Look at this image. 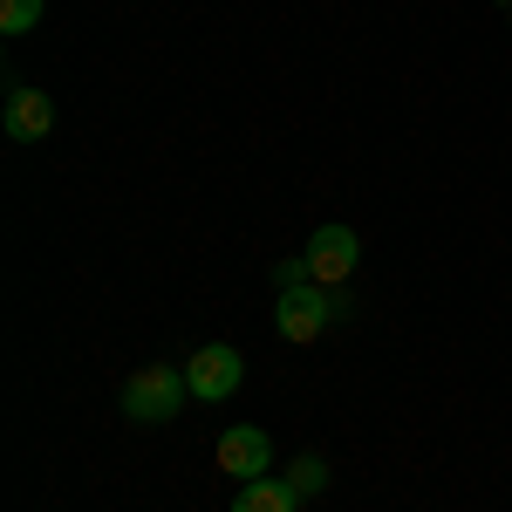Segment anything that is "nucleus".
<instances>
[{"label":"nucleus","mask_w":512,"mask_h":512,"mask_svg":"<svg viewBox=\"0 0 512 512\" xmlns=\"http://www.w3.org/2000/svg\"><path fill=\"white\" fill-rule=\"evenodd\" d=\"M301 280H308V260H280L274 267V294L280 287H301Z\"/></svg>","instance_id":"9d476101"},{"label":"nucleus","mask_w":512,"mask_h":512,"mask_svg":"<svg viewBox=\"0 0 512 512\" xmlns=\"http://www.w3.org/2000/svg\"><path fill=\"white\" fill-rule=\"evenodd\" d=\"M185 383H192L198 403H226V396L246 383V355H239L233 342H205V349L185 362Z\"/></svg>","instance_id":"7ed1b4c3"},{"label":"nucleus","mask_w":512,"mask_h":512,"mask_svg":"<svg viewBox=\"0 0 512 512\" xmlns=\"http://www.w3.org/2000/svg\"><path fill=\"white\" fill-rule=\"evenodd\" d=\"M287 485H294V499H315L321 485H328V465L308 451V458H294V465H287Z\"/></svg>","instance_id":"1a4fd4ad"},{"label":"nucleus","mask_w":512,"mask_h":512,"mask_svg":"<svg viewBox=\"0 0 512 512\" xmlns=\"http://www.w3.org/2000/svg\"><path fill=\"white\" fill-rule=\"evenodd\" d=\"M294 485L287 478H253V485H239L233 492V512H294Z\"/></svg>","instance_id":"0eeeda50"},{"label":"nucleus","mask_w":512,"mask_h":512,"mask_svg":"<svg viewBox=\"0 0 512 512\" xmlns=\"http://www.w3.org/2000/svg\"><path fill=\"white\" fill-rule=\"evenodd\" d=\"M308 280H321V287H349L355 260H362V239H355V226H315V239H308Z\"/></svg>","instance_id":"20e7f679"},{"label":"nucleus","mask_w":512,"mask_h":512,"mask_svg":"<svg viewBox=\"0 0 512 512\" xmlns=\"http://www.w3.org/2000/svg\"><path fill=\"white\" fill-rule=\"evenodd\" d=\"M506 14H512V0H506Z\"/></svg>","instance_id":"9b49d317"},{"label":"nucleus","mask_w":512,"mask_h":512,"mask_svg":"<svg viewBox=\"0 0 512 512\" xmlns=\"http://www.w3.org/2000/svg\"><path fill=\"white\" fill-rule=\"evenodd\" d=\"M185 396H192V383H185V369H171V362H151V369H130L123 376V417L130 424H171L178 410H185Z\"/></svg>","instance_id":"f257e3e1"},{"label":"nucleus","mask_w":512,"mask_h":512,"mask_svg":"<svg viewBox=\"0 0 512 512\" xmlns=\"http://www.w3.org/2000/svg\"><path fill=\"white\" fill-rule=\"evenodd\" d=\"M41 14H48V0H0V35H7V41L35 35Z\"/></svg>","instance_id":"6e6552de"},{"label":"nucleus","mask_w":512,"mask_h":512,"mask_svg":"<svg viewBox=\"0 0 512 512\" xmlns=\"http://www.w3.org/2000/svg\"><path fill=\"white\" fill-rule=\"evenodd\" d=\"M0 123H7V137H14V144H41V137L55 130V103L41 96L35 82H14V89H7V110H0Z\"/></svg>","instance_id":"423d86ee"},{"label":"nucleus","mask_w":512,"mask_h":512,"mask_svg":"<svg viewBox=\"0 0 512 512\" xmlns=\"http://www.w3.org/2000/svg\"><path fill=\"white\" fill-rule=\"evenodd\" d=\"M328 321H335V301H328L321 280H301V287H280L274 294V328L287 342H315Z\"/></svg>","instance_id":"f03ea898"},{"label":"nucleus","mask_w":512,"mask_h":512,"mask_svg":"<svg viewBox=\"0 0 512 512\" xmlns=\"http://www.w3.org/2000/svg\"><path fill=\"white\" fill-rule=\"evenodd\" d=\"M219 472L239 478V485H253V478H267V465H274V437L260 431V424H233V431H219Z\"/></svg>","instance_id":"39448f33"}]
</instances>
